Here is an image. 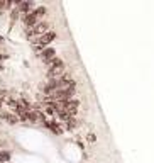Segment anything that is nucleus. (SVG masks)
<instances>
[{
    "mask_svg": "<svg viewBox=\"0 0 154 163\" xmlns=\"http://www.w3.org/2000/svg\"><path fill=\"white\" fill-rule=\"evenodd\" d=\"M19 15H20V12L17 10V9H14V10L10 12V19H12V22H15L19 19Z\"/></svg>",
    "mask_w": 154,
    "mask_h": 163,
    "instance_id": "obj_9",
    "label": "nucleus"
},
{
    "mask_svg": "<svg viewBox=\"0 0 154 163\" xmlns=\"http://www.w3.org/2000/svg\"><path fill=\"white\" fill-rule=\"evenodd\" d=\"M56 37H58V34H56L54 31H49V33L42 34V36H39V37H36V39L32 41V49L37 51V53H41L42 49L49 48V44H51Z\"/></svg>",
    "mask_w": 154,
    "mask_h": 163,
    "instance_id": "obj_3",
    "label": "nucleus"
},
{
    "mask_svg": "<svg viewBox=\"0 0 154 163\" xmlns=\"http://www.w3.org/2000/svg\"><path fill=\"white\" fill-rule=\"evenodd\" d=\"M44 127L49 129L54 134H63V131H64L63 126H61V122H54V121H46V122H44Z\"/></svg>",
    "mask_w": 154,
    "mask_h": 163,
    "instance_id": "obj_6",
    "label": "nucleus"
},
{
    "mask_svg": "<svg viewBox=\"0 0 154 163\" xmlns=\"http://www.w3.org/2000/svg\"><path fill=\"white\" fill-rule=\"evenodd\" d=\"M7 160H10V153L5 149H0V161H7Z\"/></svg>",
    "mask_w": 154,
    "mask_h": 163,
    "instance_id": "obj_8",
    "label": "nucleus"
},
{
    "mask_svg": "<svg viewBox=\"0 0 154 163\" xmlns=\"http://www.w3.org/2000/svg\"><path fill=\"white\" fill-rule=\"evenodd\" d=\"M86 139H88V143H93V141H95V134H88Z\"/></svg>",
    "mask_w": 154,
    "mask_h": 163,
    "instance_id": "obj_10",
    "label": "nucleus"
},
{
    "mask_svg": "<svg viewBox=\"0 0 154 163\" xmlns=\"http://www.w3.org/2000/svg\"><path fill=\"white\" fill-rule=\"evenodd\" d=\"M0 119L2 121H5L7 124H10V126H14V124H17L19 121V117L15 116V114H12V112H7V111H0Z\"/></svg>",
    "mask_w": 154,
    "mask_h": 163,
    "instance_id": "obj_5",
    "label": "nucleus"
},
{
    "mask_svg": "<svg viewBox=\"0 0 154 163\" xmlns=\"http://www.w3.org/2000/svg\"><path fill=\"white\" fill-rule=\"evenodd\" d=\"M46 14H48V9L46 7H36L32 12H29V14L22 15V24H24V27H32V25H36L37 22H41L44 17H46Z\"/></svg>",
    "mask_w": 154,
    "mask_h": 163,
    "instance_id": "obj_1",
    "label": "nucleus"
},
{
    "mask_svg": "<svg viewBox=\"0 0 154 163\" xmlns=\"http://www.w3.org/2000/svg\"><path fill=\"white\" fill-rule=\"evenodd\" d=\"M48 70H58V68H66L64 66V61H63L61 58H54L51 63H48Z\"/></svg>",
    "mask_w": 154,
    "mask_h": 163,
    "instance_id": "obj_7",
    "label": "nucleus"
},
{
    "mask_svg": "<svg viewBox=\"0 0 154 163\" xmlns=\"http://www.w3.org/2000/svg\"><path fill=\"white\" fill-rule=\"evenodd\" d=\"M49 27H51V24H49L48 21H41L37 22L36 25H32V27H27V29H24V33H26V37L31 41H34L36 37L42 36V34L49 33Z\"/></svg>",
    "mask_w": 154,
    "mask_h": 163,
    "instance_id": "obj_2",
    "label": "nucleus"
},
{
    "mask_svg": "<svg viewBox=\"0 0 154 163\" xmlns=\"http://www.w3.org/2000/svg\"><path fill=\"white\" fill-rule=\"evenodd\" d=\"M37 58H39L42 63L48 65V63H51L53 60L58 58V56H56V49H54V48H46V49H42L39 54H37Z\"/></svg>",
    "mask_w": 154,
    "mask_h": 163,
    "instance_id": "obj_4",
    "label": "nucleus"
}]
</instances>
